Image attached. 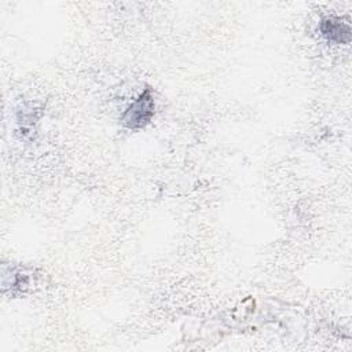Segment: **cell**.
<instances>
[{"label":"cell","instance_id":"cell-1","mask_svg":"<svg viewBox=\"0 0 352 352\" xmlns=\"http://www.w3.org/2000/svg\"><path fill=\"white\" fill-rule=\"evenodd\" d=\"M154 98L150 88H146L124 111L122 125L128 129H139L146 126L154 116Z\"/></svg>","mask_w":352,"mask_h":352},{"label":"cell","instance_id":"cell-2","mask_svg":"<svg viewBox=\"0 0 352 352\" xmlns=\"http://www.w3.org/2000/svg\"><path fill=\"white\" fill-rule=\"evenodd\" d=\"M320 34L330 43L348 44L351 41V26L340 16H326L319 23Z\"/></svg>","mask_w":352,"mask_h":352}]
</instances>
